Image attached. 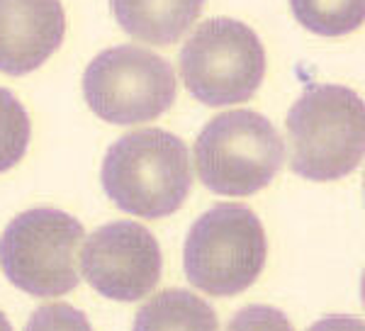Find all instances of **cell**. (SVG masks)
<instances>
[{
	"instance_id": "cell-1",
	"label": "cell",
	"mask_w": 365,
	"mask_h": 331,
	"mask_svg": "<svg viewBox=\"0 0 365 331\" xmlns=\"http://www.w3.org/2000/svg\"><path fill=\"white\" fill-rule=\"evenodd\" d=\"M100 180L122 212L161 220L190 195V153L185 141L166 129L129 132L105 153Z\"/></svg>"
},
{
	"instance_id": "cell-2",
	"label": "cell",
	"mask_w": 365,
	"mask_h": 331,
	"mask_svg": "<svg viewBox=\"0 0 365 331\" xmlns=\"http://www.w3.org/2000/svg\"><path fill=\"white\" fill-rule=\"evenodd\" d=\"M290 168L307 180L346 178L365 151L363 98L346 86H309L287 112Z\"/></svg>"
},
{
	"instance_id": "cell-3",
	"label": "cell",
	"mask_w": 365,
	"mask_h": 331,
	"mask_svg": "<svg viewBox=\"0 0 365 331\" xmlns=\"http://www.w3.org/2000/svg\"><path fill=\"white\" fill-rule=\"evenodd\" d=\"M268 241L258 215L239 203L210 207L190 227L182 248L185 275L197 290L232 297L258 280Z\"/></svg>"
},
{
	"instance_id": "cell-4",
	"label": "cell",
	"mask_w": 365,
	"mask_h": 331,
	"mask_svg": "<svg viewBox=\"0 0 365 331\" xmlns=\"http://www.w3.org/2000/svg\"><path fill=\"white\" fill-rule=\"evenodd\" d=\"M285 141L268 117L253 110L217 115L195 139V168L207 190L246 198L278 175Z\"/></svg>"
},
{
	"instance_id": "cell-5",
	"label": "cell",
	"mask_w": 365,
	"mask_h": 331,
	"mask_svg": "<svg viewBox=\"0 0 365 331\" xmlns=\"http://www.w3.org/2000/svg\"><path fill=\"white\" fill-rule=\"evenodd\" d=\"M266 76V49L249 25L232 17L202 22L180 49L187 93L210 108L246 103Z\"/></svg>"
},
{
	"instance_id": "cell-6",
	"label": "cell",
	"mask_w": 365,
	"mask_h": 331,
	"mask_svg": "<svg viewBox=\"0 0 365 331\" xmlns=\"http://www.w3.org/2000/svg\"><path fill=\"white\" fill-rule=\"evenodd\" d=\"M83 224L54 207L17 215L0 234V268L5 277L34 297H58L76 290L81 275L76 253Z\"/></svg>"
},
{
	"instance_id": "cell-7",
	"label": "cell",
	"mask_w": 365,
	"mask_h": 331,
	"mask_svg": "<svg viewBox=\"0 0 365 331\" xmlns=\"http://www.w3.org/2000/svg\"><path fill=\"white\" fill-rule=\"evenodd\" d=\"M86 103L110 124H139L161 117L175 100V71L137 44L105 49L83 73Z\"/></svg>"
},
{
	"instance_id": "cell-8",
	"label": "cell",
	"mask_w": 365,
	"mask_h": 331,
	"mask_svg": "<svg viewBox=\"0 0 365 331\" xmlns=\"http://www.w3.org/2000/svg\"><path fill=\"white\" fill-rule=\"evenodd\" d=\"M78 263L88 285L115 302H137L154 292L163 268L156 236L129 220L98 227L78 253Z\"/></svg>"
},
{
	"instance_id": "cell-9",
	"label": "cell",
	"mask_w": 365,
	"mask_h": 331,
	"mask_svg": "<svg viewBox=\"0 0 365 331\" xmlns=\"http://www.w3.org/2000/svg\"><path fill=\"white\" fill-rule=\"evenodd\" d=\"M66 13L61 0H0V71L25 76L61 46Z\"/></svg>"
},
{
	"instance_id": "cell-10",
	"label": "cell",
	"mask_w": 365,
	"mask_h": 331,
	"mask_svg": "<svg viewBox=\"0 0 365 331\" xmlns=\"http://www.w3.org/2000/svg\"><path fill=\"white\" fill-rule=\"evenodd\" d=\"M110 8L129 37L168 46L195 25L205 0H110Z\"/></svg>"
},
{
	"instance_id": "cell-11",
	"label": "cell",
	"mask_w": 365,
	"mask_h": 331,
	"mask_svg": "<svg viewBox=\"0 0 365 331\" xmlns=\"http://www.w3.org/2000/svg\"><path fill=\"white\" fill-rule=\"evenodd\" d=\"M212 305L187 290L168 287L154 295L134 317L132 331H217Z\"/></svg>"
},
{
	"instance_id": "cell-12",
	"label": "cell",
	"mask_w": 365,
	"mask_h": 331,
	"mask_svg": "<svg viewBox=\"0 0 365 331\" xmlns=\"http://www.w3.org/2000/svg\"><path fill=\"white\" fill-rule=\"evenodd\" d=\"M295 20L322 37L351 34L363 25L365 0H290Z\"/></svg>"
},
{
	"instance_id": "cell-13",
	"label": "cell",
	"mask_w": 365,
	"mask_h": 331,
	"mask_svg": "<svg viewBox=\"0 0 365 331\" xmlns=\"http://www.w3.org/2000/svg\"><path fill=\"white\" fill-rule=\"evenodd\" d=\"M29 134L32 124L25 105L15 98V93L0 88V173L22 161L29 146Z\"/></svg>"
},
{
	"instance_id": "cell-14",
	"label": "cell",
	"mask_w": 365,
	"mask_h": 331,
	"mask_svg": "<svg viewBox=\"0 0 365 331\" xmlns=\"http://www.w3.org/2000/svg\"><path fill=\"white\" fill-rule=\"evenodd\" d=\"M25 331H93L91 322L81 310L66 302L44 305L32 312Z\"/></svg>"
},
{
	"instance_id": "cell-15",
	"label": "cell",
	"mask_w": 365,
	"mask_h": 331,
	"mask_svg": "<svg viewBox=\"0 0 365 331\" xmlns=\"http://www.w3.org/2000/svg\"><path fill=\"white\" fill-rule=\"evenodd\" d=\"M225 331H295L285 312L268 305H249L229 319Z\"/></svg>"
},
{
	"instance_id": "cell-16",
	"label": "cell",
	"mask_w": 365,
	"mask_h": 331,
	"mask_svg": "<svg viewBox=\"0 0 365 331\" xmlns=\"http://www.w3.org/2000/svg\"><path fill=\"white\" fill-rule=\"evenodd\" d=\"M307 331H365L363 319L349 315H331L314 322Z\"/></svg>"
},
{
	"instance_id": "cell-17",
	"label": "cell",
	"mask_w": 365,
	"mask_h": 331,
	"mask_svg": "<svg viewBox=\"0 0 365 331\" xmlns=\"http://www.w3.org/2000/svg\"><path fill=\"white\" fill-rule=\"evenodd\" d=\"M0 331H13V327H10L8 317H5V312H0Z\"/></svg>"
}]
</instances>
